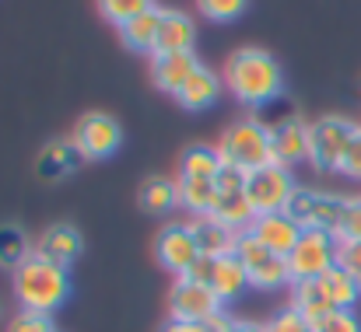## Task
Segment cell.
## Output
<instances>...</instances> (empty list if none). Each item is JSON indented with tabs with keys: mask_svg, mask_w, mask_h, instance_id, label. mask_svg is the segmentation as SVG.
<instances>
[{
	"mask_svg": "<svg viewBox=\"0 0 361 332\" xmlns=\"http://www.w3.org/2000/svg\"><path fill=\"white\" fill-rule=\"evenodd\" d=\"M225 81H228L232 95L239 98L242 106H270L284 91L281 63L259 46L235 49L225 60Z\"/></svg>",
	"mask_w": 361,
	"mask_h": 332,
	"instance_id": "cell-1",
	"label": "cell"
},
{
	"mask_svg": "<svg viewBox=\"0 0 361 332\" xmlns=\"http://www.w3.org/2000/svg\"><path fill=\"white\" fill-rule=\"evenodd\" d=\"M14 294H18L21 308L53 315L71 298V276H67L63 266H56V262H49V259L32 252L14 269Z\"/></svg>",
	"mask_w": 361,
	"mask_h": 332,
	"instance_id": "cell-2",
	"label": "cell"
},
{
	"mask_svg": "<svg viewBox=\"0 0 361 332\" xmlns=\"http://www.w3.org/2000/svg\"><path fill=\"white\" fill-rule=\"evenodd\" d=\"M218 154L225 165H235L242 172H256L263 165H270V133H267V122L259 119H242L232 122L225 133H221V143H218Z\"/></svg>",
	"mask_w": 361,
	"mask_h": 332,
	"instance_id": "cell-3",
	"label": "cell"
},
{
	"mask_svg": "<svg viewBox=\"0 0 361 332\" xmlns=\"http://www.w3.org/2000/svg\"><path fill=\"white\" fill-rule=\"evenodd\" d=\"M358 126H351L341 115H323L309 122V161L319 172H341V161L355 140Z\"/></svg>",
	"mask_w": 361,
	"mask_h": 332,
	"instance_id": "cell-4",
	"label": "cell"
},
{
	"mask_svg": "<svg viewBox=\"0 0 361 332\" xmlns=\"http://www.w3.org/2000/svg\"><path fill=\"white\" fill-rule=\"evenodd\" d=\"M291 266V283L298 280H323L337 266V238L319 227H305L295 252L288 255Z\"/></svg>",
	"mask_w": 361,
	"mask_h": 332,
	"instance_id": "cell-5",
	"label": "cell"
},
{
	"mask_svg": "<svg viewBox=\"0 0 361 332\" xmlns=\"http://www.w3.org/2000/svg\"><path fill=\"white\" fill-rule=\"evenodd\" d=\"M235 255L242 259V266H245V273H249V287H256V290H281V287L291 283V266H288V259L277 255V252H270L267 245H259L249 231L239 238Z\"/></svg>",
	"mask_w": 361,
	"mask_h": 332,
	"instance_id": "cell-6",
	"label": "cell"
},
{
	"mask_svg": "<svg viewBox=\"0 0 361 332\" xmlns=\"http://www.w3.org/2000/svg\"><path fill=\"white\" fill-rule=\"evenodd\" d=\"M295 179H291V168H281V165H263L256 172H249L245 179V196L252 203L256 214H284L288 200L295 196Z\"/></svg>",
	"mask_w": 361,
	"mask_h": 332,
	"instance_id": "cell-7",
	"label": "cell"
},
{
	"mask_svg": "<svg viewBox=\"0 0 361 332\" xmlns=\"http://www.w3.org/2000/svg\"><path fill=\"white\" fill-rule=\"evenodd\" d=\"M348 210V200L330 196V193H316V189H295V196L288 200L284 214L302 227H319V231H337V224Z\"/></svg>",
	"mask_w": 361,
	"mask_h": 332,
	"instance_id": "cell-8",
	"label": "cell"
},
{
	"mask_svg": "<svg viewBox=\"0 0 361 332\" xmlns=\"http://www.w3.org/2000/svg\"><path fill=\"white\" fill-rule=\"evenodd\" d=\"M71 136H74V143L85 151L88 161H102V158L116 154L123 143L120 122H116L113 115H106V112H85V115L78 119V126H74Z\"/></svg>",
	"mask_w": 361,
	"mask_h": 332,
	"instance_id": "cell-9",
	"label": "cell"
},
{
	"mask_svg": "<svg viewBox=\"0 0 361 332\" xmlns=\"http://www.w3.org/2000/svg\"><path fill=\"white\" fill-rule=\"evenodd\" d=\"M154 259L161 262V269H169L176 276H186L190 266L200 259V248H197V238H193L190 224H165L154 234Z\"/></svg>",
	"mask_w": 361,
	"mask_h": 332,
	"instance_id": "cell-10",
	"label": "cell"
},
{
	"mask_svg": "<svg viewBox=\"0 0 361 332\" xmlns=\"http://www.w3.org/2000/svg\"><path fill=\"white\" fill-rule=\"evenodd\" d=\"M169 308H172L176 322H207V319L221 315V298L207 283H193V280L179 276L169 294Z\"/></svg>",
	"mask_w": 361,
	"mask_h": 332,
	"instance_id": "cell-11",
	"label": "cell"
},
{
	"mask_svg": "<svg viewBox=\"0 0 361 332\" xmlns=\"http://www.w3.org/2000/svg\"><path fill=\"white\" fill-rule=\"evenodd\" d=\"M267 133H270V158H274V165L291 168V165L309 158V126L302 119H295V115L291 119H277V122L267 126Z\"/></svg>",
	"mask_w": 361,
	"mask_h": 332,
	"instance_id": "cell-12",
	"label": "cell"
},
{
	"mask_svg": "<svg viewBox=\"0 0 361 332\" xmlns=\"http://www.w3.org/2000/svg\"><path fill=\"white\" fill-rule=\"evenodd\" d=\"M85 161H88V158H85V151L74 143V136H56V140H49V143L39 151V158H35V175L46 179V182H60V179L74 175Z\"/></svg>",
	"mask_w": 361,
	"mask_h": 332,
	"instance_id": "cell-13",
	"label": "cell"
},
{
	"mask_svg": "<svg viewBox=\"0 0 361 332\" xmlns=\"http://www.w3.org/2000/svg\"><path fill=\"white\" fill-rule=\"evenodd\" d=\"M81 252H85V238H81V231L74 224H67V221L49 224L39 234V241H35V255H42V259H49V262H56L63 269L74 266L81 259Z\"/></svg>",
	"mask_w": 361,
	"mask_h": 332,
	"instance_id": "cell-14",
	"label": "cell"
},
{
	"mask_svg": "<svg viewBox=\"0 0 361 332\" xmlns=\"http://www.w3.org/2000/svg\"><path fill=\"white\" fill-rule=\"evenodd\" d=\"M204 63L193 53H158L151 60V84L172 98H179V91L186 88V81L200 70Z\"/></svg>",
	"mask_w": 361,
	"mask_h": 332,
	"instance_id": "cell-15",
	"label": "cell"
},
{
	"mask_svg": "<svg viewBox=\"0 0 361 332\" xmlns=\"http://www.w3.org/2000/svg\"><path fill=\"white\" fill-rule=\"evenodd\" d=\"M302 231H305V227L295 224L288 214H259L256 224L249 227V234H252L259 245H267L270 252H277V255H284V259L295 252Z\"/></svg>",
	"mask_w": 361,
	"mask_h": 332,
	"instance_id": "cell-16",
	"label": "cell"
},
{
	"mask_svg": "<svg viewBox=\"0 0 361 332\" xmlns=\"http://www.w3.org/2000/svg\"><path fill=\"white\" fill-rule=\"evenodd\" d=\"M190 231L197 238V248L200 255H211V259H225V255H235L239 248V231H232L228 224H221L218 217L204 214V217H193L190 221Z\"/></svg>",
	"mask_w": 361,
	"mask_h": 332,
	"instance_id": "cell-17",
	"label": "cell"
},
{
	"mask_svg": "<svg viewBox=\"0 0 361 332\" xmlns=\"http://www.w3.org/2000/svg\"><path fill=\"white\" fill-rule=\"evenodd\" d=\"M193 42H197L193 18H186L183 11H165V21H161V32L154 42V56L158 53H193Z\"/></svg>",
	"mask_w": 361,
	"mask_h": 332,
	"instance_id": "cell-18",
	"label": "cell"
},
{
	"mask_svg": "<svg viewBox=\"0 0 361 332\" xmlns=\"http://www.w3.org/2000/svg\"><path fill=\"white\" fill-rule=\"evenodd\" d=\"M291 308H295L309 326H316V322H323L330 312H337L319 280H298V283H291Z\"/></svg>",
	"mask_w": 361,
	"mask_h": 332,
	"instance_id": "cell-19",
	"label": "cell"
},
{
	"mask_svg": "<svg viewBox=\"0 0 361 332\" xmlns=\"http://www.w3.org/2000/svg\"><path fill=\"white\" fill-rule=\"evenodd\" d=\"M161 21H165V7H151V11H144L140 18L126 21V25L120 28L123 42H126L133 53H154V42H158Z\"/></svg>",
	"mask_w": 361,
	"mask_h": 332,
	"instance_id": "cell-20",
	"label": "cell"
},
{
	"mask_svg": "<svg viewBox=\"0 0 361 332\" xmlns=\"http://www.w3.org/2000/svg\"><path fill=\"white\" fill-rule=\"evenodd\" d=\"M221 98V77L214 74V70H207V67H200L190 81H186V88L179 91V106L190 112H200V109H211L214 102Z\"/></svg>",
	"mask_w": 361,
	"mask_h": 332,
	"instance_id": "cell-21",
	"label": "cell"
},
{
	"mask_svg": "<svg viewBox=\"0 0 361 332\" xmlns=\"http://www.w3.org/2000/svg\"><path fill=\"white\" fill-rule=\"evenodd\" d=\"M245 287H249V273H245V266H242L239 255H225V259H218V262H214L211 290L221 298V305L242 298V290H245Z\"/></svg>",
	"mask_w": 361,
	"mask_h": 332,
	"instance_id": "cell-22",
	"label": "cell"
},
{
	"mask_svg": "<svg viewBox=\"0 0 361 332\" xmlns=\"http://www.w3.org/2000/svg\"><path fill=\"white\" fill-rule=\"evenodd\" d=\"M211 217H218L221 224H228L232 231L245 234V231L256 224L259 214L252 210V203H249V196H245V193H218V203H214Z\"/></svg>",
	"mask_w": 361,
	"mask_h": 332,
	"instance_id": "cell-23",
	"label": "cell"
},
{
	"mask_svg": "<svg viewBox=\"0 0 361 332\" xmlns=\"http://www.w3.org/2000/svg\"><path fill=\"white\" fill-rule=\"evenodd\" d=\"M176 189H179V207L193 210L197 217L211 214L214 203H218V186H214V179H186V175H179V179H176Z\"/></svg>",
	"mask_w": 361,
	"mask_h": 332,
	"instance_id": "cell-24",
	"label": "cell"
},
{
	"mask_svg": "<svg viewBox=\"0 0 361 332\" xmlns=\"http://www.w3.org/2000/svg\"><path fill=\"white\" fill-rule=\"evenodd\" d=\"M221 154L218 147H207V143H190L183 151V161H179V175L186 179H214L221 172Z\"/></svg>",
	"mask_w": 361,
	"mask_h": 332,
	"instance_id": "cell-25",
	"label": "cell"
},
{
	"mask_svg": "<svg viewBox=\"0 0 361 332\" xmlns=\"http://www.w3.org/2000/svg\"><path fill=\"white\" fill-rule=\"evenodd\" d=\"M179 203V189L172 179H147L137 193V207L144 214H169Z\"/></svg>",
	"mask_w": 361,
	"mask_h": 332,
	"instance_id": "cell-26",
	"label": "cell"
},
{
	"mask_svg": "<svg viewBox=\"0 0 361 332\" xmlns=\"http://www.w3.org/2000/svg\"><path fill=\"white\" fill-rule=\"evenodd\" d=\"M32 252L35 248H32L21 224H0V266L4 269H18Z\"/></svg>",
	"mask_w": 361,
	"mask_h": 332,
	"instance_id": "cell-27",
	"label": "cell"
},
{
	"mask_svg": "<svg viewBox=\"0 0 361 332\" xmlns=\"http://www.w3.org/2000/svg\"><path fill=\"white\" fill-rule=\"evenodd\" d=\"M323 290H326V298L334 301V308H355L358 305V298H361V287H358V280L348 273V269H341V266H334L323 280Z\"/></svg>",
	"mask_w": 361,
	"mask_h": 332,
	"instance_id": "cell-28",
	"label": "cell"
},
{
	"mask_svg": "<svg viewBox=\"0 0 361 332\" xmlns=\"http://www.w3.org/2000/svg\"><path fill=\"white\" fill-rule=\"evenodd\" d=\"M154 7V0H99V11H102V18L106 21H113V25H126V21H133V18H140L144 11H151Z\"/></svg>",
	"mask_w": 361,
	"mask_h": 332,
	"instance_id": "cell-29",
	"label": "cell"
},
{
	"mask_svg": "<svg viewBox=\"0 0 361 332\" xmlns=\"http://www.w3.org/2000/svg\"><path fill=\"white\" fill-rule=\"evenodd\" d=\"M197 7H200V14L211 18V21H235V18L245 14L249 0H197Z\"/></svg>",
	"mask_w": 361,
	"mask_h": 332,
	"instance_id": "cell-30",
	"label": "cell"
},
{
	"mask_svg": "<svg viewBox=\"0 0 361 332\" xmlns=\"http://www.w3.org/2000/svg\"><path fill=\"white\" fill-rule=\"evenodd\" d=\"M7 332H56V329H53V319H49V315L21 308V312L7 322Z\"/></svg>",
	"mask_w": 361,
	"mask_h": 332,
	"instance_id": "cell-31",
	"label": "cell"
},
{
	"mask_svg": "<svg viewBox=\"0 0 361 332\" xmlns=\"http://www.w3.org/2000/svg\"><path fill=\"white\" fill-rule=\"evenodd\" d=\"M337 241H361V200H348V210L334 231Z\"/></svg>",
	"mask_w": 361,
	"mask_h": 332,
	"instance_id": "cell-32",
	"label": "cell"
},
{
	"mask_svg": "<svg viewBox=\"0 0 361 332\" xmlns=\"http://www.w3.org/2000/svg\"><path fill=\"white\" fill-rule=\"evenodd\" d=\"M312 332H361V322L355 312H348V308H337V312H330L323 322H316Z\"/></svg>",
	"mask_w": 361,
	"mask_h": 332,
	"instance_id": "cell-33",
	"label": "cell"
},
{
	"mask_svg": "<svg viewBox=\"0 0 361 332\" xmlns=\"http://www.w3.org/2000/svg\"><path fill=\"white\" fill-rule=\"evenodd\" d=\"M337 266L348 269L361 287V241H337Z\"/></svg>",
	"mask_w": 361,
	"mask_h": 332,
	"instance_id": "cell-34",
	"label": "cell"
},
{
	"mask_svg": "<svg viewBox=\"0 0 361 332\" xmlns=\"http://www.w3.org/2000/svg\"><path fill=\"white\" fill-rule=\"evenodd\" d=\"M267 329H270V332H312V326H309V322H305V319H302L291 305H288L284 312H277V315L267 322Z\"/></svg>",
	"mask_w": 361,
	"mask_h": 332,
	"instance_id": "cell-35",
	"label": "cell"
},
{
	"mask_svg": "<svg viewBox=\"0 0 361 332\" xmlns=\"http://www.w3.org/2000/svg\"><path fill=\"white\" fill-rule=\"evenodd\" d=\"M245 179H249V172H242L235 165H221V172L214 175V186H218V193H245Z\"/></svg>",
	"mask_w": 361,
	"mask_h": 332,
	"instance_id": "cell-36",
	"label": "cell"
},
{
	"mask_svg": "<svg viewBox=\"0 0 361 332\" xmlns=\"http://www.w3.org/2000/svg\"><path fill=\"white\" fill-rule=\"evenodd\" d=\"M341 172L351 175V179H361V129L355 133V140H351V147H348V154L341 161Z\"/></svg>",
	"mask_w": 361,
	"mask_h": 332,
	"instance_id": "cell-37",
	"label": "cell"
},
{
	"mask_svg": "<svg viewBox=\"0 0 361 332\" xmlns=\"http://www.w3.org/2000/svg\"><path fill=\"white\" fill-rule=\"evenodd\" d=\"M214 262L218 259H211V255H200L193 266H190V273H186V280H193V283H207L211 287V276H214Z\"/></svg>",
	"mask_w": 361,
	"mask_h": 332,
	"instance_id": "cell-38",
	"label": "cell"
},
{
	"mask_svg": "<svg viewBox=\"0 0 361 332\" xmlns=\"http://www.w3.org/2000/svg\"><path fill=\"white\" fill-rule=\"evenodd\" d=\"M161 332H204V322H176V319H172Z\"/></svg>",
	"mask_w": 361,
	"mask_h": 332,
	"instance_id": "cell-39",
	"label": "cell"
},
{
	"mask_svg": "<svg viewBox=\"0 0 361 332\" xmlns=\"http://www.w3.org/2000/svg\"><path fill=\"white\" fill-rule=\"evenodd\" d=\"M235 332H270L267 326H256V322H235Z\"/></svg>",
	"mask_w": 361,
	"mask_h": 332,
	"instance_id": "cell-40",
	"label": "cell"
}]
</instances>
